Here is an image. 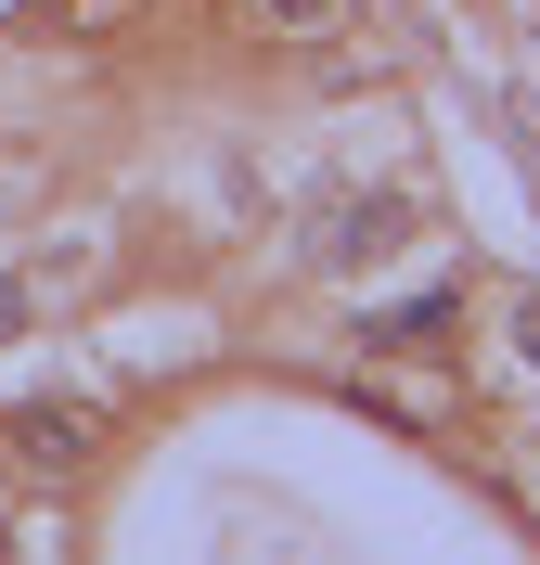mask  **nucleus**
Returning a JSON list of instances; mask_svg holds the SVG:
<instances>
[{"instance_id":"nucleus-2","label":"nucleus","mask_w":540,"mask_h":565,"mask_svg":"<svg viewBox=\"0 0 540 565\" xmlns=\"http://www.w3.org/2000/svg\"><path fill=\"white\" fill-rule=\"evenodd\" d=\"M399 232H412V206H399V193H373V206H335V218H322V257H335V270H360V257L399 245Z\"/></svg>"},{"instance_id":"nucleus-3","label":"nucleus","mask_w":540,"mask_h":565,"mask_svg":"<svg viewBox=\"0 0 540 565\" xmlns=\"http://www.w3.org/2000/svg\"><path fill=\"white\" fill-rule=\"evenodd\" d=\"M257 26H284V39H309V26H335V0H257Z\"/></svg>"},{"instance_id":"nucleus-1","label":"nucleus","mask_w":540,"mask_h":565,"mask_svg":"<svg viewBox=\"0 0 540 565\" xmlns=\"http://www.w3.org/2000/svg\"><path fill=\"white\" fill-rule=\"evenodd\" d=\"M0 437L27 450V476H65V462L91 450V412H65V398H27V412H0Z\"/></svg>"},{"instance_id":"nucleus-4","label":"nucleus","mask_w":540,"mask_h":565,"mask_svg":"<svg viewBox=\"0 0 540 565\" xmlns=\"http://www.w3.org/2000/svg\"><path fill=\"white\" fill-rule=\"evenodd\" d=\"M515 348H528V360H540V296H528V309H515Z\"/></svg>"}]
</instances>
